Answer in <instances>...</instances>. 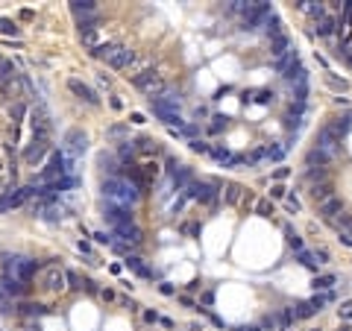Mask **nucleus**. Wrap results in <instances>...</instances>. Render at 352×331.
I'll use <instances>...</instances> for the list:
<instances>
[{
  "instance_id": "nucleus-1",
  "label": "nucleus",
  "mask_w": 352,
  "mask_h": 331,
  "mask_svg": "<svg viewBox=\"0 0 352 331\" xmlns=\"http://www.w3.org/2000/svg\"><path fill=\"white\" fill-rule=\"evenodd\" d=\"M103 197L112 202V205H123V208H132L138 199H141V188L123 176H109L103 179Z\"/></svg>"
},
{
  "instance_id": "nucleus-2",
  "label": "nucleus",
  "mask_w": 352,
  "mask_h": 331,
  "mask_svg": "<svg viewBox=\"0 0 352 331\" xmlns=\"http://www.w3.org/2000/svg\"><path fill=\"white\" fill-rule=\"evenodd\" d=\"M35 270H38V264L32 258H23V255H12V258L3 261V276H9L15 282H23V285L32 279Z\"/></svg>"
},
{
  "instance_id": "nucleus-3",
  "label": "nucleus",
  "mask_w": 352,
  "mask_h": 331,
  "mask_svg": "<svg viewBox=\"0 0 352 331\" xmlns=\"http://www.w3.org/2000/svg\"><path fill=\"white\" fill-rule=\"evenodd\" d=\"M29 126H32V138H50L53 135V120H50V111L35 103L29 109Z\"/></svg>"
},
{
  "instance_id": "nucleus-4",
  "label": "nucleus",
  "mask_w": 352,
  "mask_h": 331,
  "mask_svg": "<svg viewBox=\"0 0 352 331\" xmlns=\"http://www.w3.org/2000/svg\"><path fill=\"white\" fill-rule=\"evenodd\" d=\"M135 88H138V91H144L150 100H156V97H162V91L167 88V82H164L159 73L144 70V73H138V76H135Z\"/></svg>"
},
{
  "instance_id": "nucleus-5",
  "label": "nucleus",
  "mask_w": 352,
  "mask_h": 331,
  "mask_svg": "<svg viewBox=\"0 0 352 331\" xmlns=\"http://www.w3.org/2000/svg\"><path fill=\"white\" fill-rule=\"evenodd\" d=\"M185 194L197 202H214L217 199V185L214 182H191L185 188Z\"/></svg>"
},
{
  "instance_id": "nucleus-6",
  "label": "nucleus",
  "mask_w": 352,
  "mask_h": 331,
  "mask_svg": "<svg viewBox=\"0 0 352 331\" xmlns=\"http://www.w3.org/2000/svg\"><path fill=\"white\" fill-rule=\"evenodd\" d=\"M317 150L326 153L329 158H338V153H341V138H338L329 126H323L320 135H317Z\"/></svg>"
},
{
  "instance_id": "nucleus-7",
  "label": "nucleus",
  "mask_w": 352,
  "mask_h": 331,
  "mask_svg": "<svg viewBox=\"0 0 352 331\" xmlns=\"http://www.w3.org/2000/svg\"><path fill=\"white\" fill-rule=\"evenodd\" d=\"M88 150V135L82 132V129H70L68 135H65V153L73 158V155H82Z\"/></svg>"
},
{
  "instance_id": "nucleus-8",
  "label": "nucleus",
  "mask_w": 352,
  "mask_h": 331,
  "mask_svg": "<svg viewBox=\"0 0 352 331\" xmlns=\"http://www.w3.org/2000/svg\"><path fill=\"white\" fill-rule=\"evenodd\" d=\"M47 153H50V138H32L29 147L23 150V161H26V164H35V161H41Z\"/></svg>"
},
{
  "instance_id": "nucleus-9",
  "label": "nucleus",
  "mask_w": 352,
  "mask_h": 331,
  "mask_svg": "<svg viewBox=\"0 0 352 331\" xmlns=\"http://www.w3.org/2000/svg\"><path fill=\"white\" fill-rule=\"evenodd\" d=\"M167 173H170V179H173L176 191H182V188H188V185L194 182V173H191V167H185V164H176L173 158L167 161Z\"/></svg>"
},
{
  "instance_id": "nucleus-10",
  "label": "nucleus",
  "mask_w": 352,
  "mask_h": 331,
  "mask_svg": "<svg viewBox=\"0 0 352 331\" xmlns=\"http://www.w3.org/2000/svg\"><path fill=\"white\" fill-rule=\"evenodd\" d=\"M68 88H70V91H73L79 100H85L88 106H100V97H97V91H94L91 85H85L82 79H76V76H73V79H68Z\"/></svg>"
},
{
  "instance_id": "nucleus-11",
  "label": "nucleus",
  "mask_w": 352,
  "mask_h": 331,
  "mask_svg": "<svg viewBox=\"0 0 352 331\" xmlns=\"http://www.w3.org/2000/svg\"><path fill=\"white\" fill-rule=\"evenodd\" d=\"M103 217L112 223V226H123V223H132V208H123V205H106Z\"/></svg>"
},
{
  "instance_id": "nucleus-12",
  "label": "nucleus",
  "mask_w": 352,
  "mask_h": 331,
  "mask_svg": "<svg viewBox=\"0 0 352 331\" xmlns=\"http://www.w3.org/2000/svg\"><path fill=\"white\" fill-rule=\"evenodd\" d=\"M115 235H117L123 243H141V241H144V232H141L135 223H123V226H115Z\"/></svg>"
},
{
  "instance_id": "nucleus-13",
  "label": "nucleus",
  "mask_w": 352,
  "mask_h": 331,
  "mask_svg": "<svg viewBox=\"0 0 352 331\" xmlns=\"http://www.w3.org/2000/svg\"><path fill=\"white\" fill-rule=\"evenodd\" d=\"M156 103L164 106V109H170V111H179V109H182V94H179L176 88L167 85V88L162 91V97H156Z\"/></svg>"
},
{
  "instance_id": "nucleus-14",
  "label": "nucleus",
  "mask_w": 352,
  "mask_h": 331,
  "mask_svg": "<svg viewBox=\"0 0 352 331\" xmlns=\"http://www.w3.org/2000/svg\"><path fill=\"white\" fill-rule=\"evenodd\" d=\"M44 287H47V290H62V287H65V270L47 267V273H44Z\"/></svg>"
},
{
  "instance_id": "nucleus-15",
  "label": "nucleus",
  "mask_w": 352,
  "mask_h": 331,
  "mask_svg": "<svg viewBox=\"0 0 352 331\" xmlns=\"http://www.w3.org/2000/svg\"><path fill=\"white\" fill-rule=\"evenodd\" d=\"M291 50H294V44H291V38H288V35L270 38V53H273V59H282V56H288Z\"/></svg>"
},
{
  "instance_id": "nucleus-16",
  "label": "nucleus",
  "mask_w": 352,
  "mask_h": 331,
  "mask_svg": "<svg viewBox=\"0 0 352 331\" xmlns=\"http://www.w3.org/2000/svg\"><path fill=\"white\" fill-rule=\"evenodd\" d=\"M132 59H135V53H132L129 47H123V44H120V47H117V53L112 56V62H109V65H112L115 70H123V67H129V62H132Z\"/></svg>"
},
{
  "instance_id": "nucleus-17",
  "label": "nucleus",
  "mask_w": 352,
  "mask_h": 331,
  "mask_svg": "<svg viewBox=\"0 0 352 331\" xmlns=\"http://www.w3.org/2000/svg\"><path fill=\"white\" fill-rule=\"evenodd\" d=\"M341 208H344V202H341L338 197H329V199H323V202H320V217L335 220V217L341 214Z\"/></svg>"
},
{
  "instance_id": "nucleus-18",
  "label": "nucleus",
  "mask_w": 352,
  "mask_h": 331,
  "mask_svg": "<svg viewBox=\"0 0 352 331\" xmlns=\"http://www.w3.org/2000/svg\"><path fill=\"white\" fill-rule=\"evenodd\" d=\"M0 290L9 293V296H23V293H26V285H23V282H15V279H9V276H3V279H0Z\"/></svg>"
},
{
  "instance_id": "nucleus-19",
  "label": "nucleus",
  "mask_w": 352,
  "mask_h": 331,
  "mask_svg": "<svg viewBox=\"0 0 352 331\" xmlns=\"http://www.w3.org/2000/svg\"><path fill=\"white\" fill-rule=\"evenodd\" d=\"M314 26H317V35H332V32L338 29V18H332V15L326 12L323 18H317V23H314Z\"/></svg>"
},
{
  "instance_id": "nucleus-20",
  "label": "nucleus",
  "mask_w": 352,
  "mask_h": 331,
  "mask_svg": "<svg viewBox=\"0 0 352 331\" xmlns=\"http://www.w3.org/2000/svg\"><path fill=\"white\" fill-rule=\"evenodd\" d=\"M308 194H311V199H314V202H323V199L335 197V194H332V182H320V185H311V188H308Z\"/></svg>"
},
{
  "instance_id": "nucleus-21",
  "label": "nucleus",
  "mask_w": 352,
  "mask_h": 331,
  "mask_svg": "<svg viewBox=\"0 0 352 331\" xmlns=\"http://www.w3.org/2000/svg\"><path fill=\"white\" fill-rule=\"evenodd\" d=\"M264 32H267V38H279V35H285V29H282V18H279V15H270L267 23H264Z\"/></svg>"
},
{
  "instance_id": "nucleus-22",
  "label": "nucleus",
  "mask_w": 352,
  "mask_h": 331,
  "mask_svg": "<svg viewBox=\"0 0 352 331\" xmlns=\"http://www.w3.org/2000/svg\"><path fill=\"white\" fill-rule=\"evenodd\" d=\"M305 161H308V167H326L332 158H329L326 153H320L317 147H311V150H308V155H305Z\"/></svg>"
},
{
  "instance_id": "nucleus-23",
  "label": "nucleus",
  "mask_w": 352,
  "mask_h": 331,
  "mask_svg": "<svg viewBox=\"0 0 352 331\" xmlns=\"http://www.w3.org/2000/svg\"><path fill=\"white\" fill-rule=\"evenodd\" d=\"M18 311L26 314V317H44V314H50V308L38 305V302H23V305H18Z\"/></svg>"
},
{
  "instance_id": "nucleus-24",
  "label": "nucleus",
  "mask_w": 352,
  "mask_h": 331,
  "mask_svg": "<svg viewBox=\"0 0 352 331\" xmlns=\"http://www.w3.org/2000/svg\"><path fill=\"white\" fill-rule=\"evenodd\" d=\"M294 320H297V317H294V308H282V311L276 314V329H279V331H288Z\"/></svg>"
},
{
  "instance_id": "nucleus-25",
  "label": "nucleus",
  "mask_w": 352,
  "mask_h": 331,
  "mask_svg": "<svg viewBox=\"0 0 352 331\" xmlns=\"http://www.w3.org/2000/svg\"><path fill=\"white\" fill-rule=\"evenodd\" d=\"M126 267H129L132 273H138L141 279H150V270H147V264H144L138 255H129V258H126Z\"/></svg>"
},
{
  "instance_id": "nucleus-26",
  "label": "nucleus",
  "mask_w": 352,
  "mask_h": 331,
  "mask_svg": "<svg viewBox=\"0 0 352 331\" xmlns=\"http://www.w3.org/2000/svg\"><path fill=\"white\" fill-rule=\"evenodd\" d=\"M70 12H73V15H88V12H97V3H94V0H73V3H70Z\"/></svg>"
},
{
  "instance_id": "nucleus-27",
  "label": "nucleus",
  "mask_w": 352,
  "mask_h": 331,
  "mask_svg": "<svg viewBox=\"0 0 352 331\" xmlns=\"http://www.w3.org/2000/svg\"><path fill=\"white\" fill-rule=\"evenodd\" d=\"M132 147H135V153H159V144L153 138H138V141H132Z\"/></svg>"
},
{
  "instance_id": "nucleus-28",
  "label": "nucleus",
  "mask_w": 352,
  "mask_h": 331,
  "mask_svg": "<svg viewBox=\"0 0 352 331\" xmlns=\"http://www.w3.org/2000/svg\"><path fill=\"white\" fill-rule=\"evenodd\" d=\"M241 191H244V188H241L238 182H229V185H226V205H238V202H241Z\"/></svg>"
},
{
  "instance_id": "nucleus-29",
  "label": "nucleus",
  "mask_w": 352,
  "mask_h": 331,
  "mask_svg": "<svg viewBox=\"0 0 352 331\" xmlns=\"http://www.w3.org/2000/svg\"><path fill=\"white\" fill-rule=\"evenodd\" d=\"M9 117H12V123H21V120L26 117V106H23V100L9 106Z\"/></svg>"
},
{
  "instance_id": "nucleus-30",
  "label": "nucleus",
  "mask_w": 352,
  "mask_h": 331,
  "mask_svg": "<svg viewBox=\"0 0 352 331\" xmlns=\"http://www.w3.org/2000/svg\"><path fill=\"white\" fill-rule=\"evenodd\" d=\"M209 155H211L214 161H220V164H229V161H232V153H229L226 147H211Z\"/></svg>"
},
{
  "instance_id": "nucleus-31",
  "label": "nucleus",
  "mask_w": 352,
  "mask_h": 331,
  "mask_svg": "<svg viewBox=\"0 0 352 331\" xmlns=\"http://www.w3.org/2000/svg\"><path fill=\"white\" fill-rule=\"evenodd\" d=\"M38 211H41V217H44V220H50V223L62 220V208H56V205H41Z\"/></svg>"
},
{
  "instance_id": "nucleus-32",
  "label": "nucleus",
  "mask_w": 352,
  "mask_h": 331,
  "mask_svg": "<svg viewBox=\"0 0 352 331\" xmlns=\"http://www.w3.org/2000/svg\"><path fill=\"white\" fill-rule=\"evenodd\" d=\"M329 129L338 135V138H344L347 135V129H350V117H341V120H335V123H329Z\"/></svg>"
},
{
  "instance_id": "nucleus-33",
  "label": "nucleus",
  "mask_w": 352,
  "mask_h": 331,
  "mask_svg": "<svg viewBox=\"0 0 352 331\" xmlns=\"http://www.w3.org/2000/svg\"><path fill=\"white\" fill-rule=\"evenodd\" d=\"M109 138H126V141H129V126H123V123L109 126Z\"/></svg>"
},
{
  "instance_id": "nucleus-34",
  "label": "nucleus",
  "mask_w": 352,
  "mask_h": 331,
  "mask_svg": "<svg viewBox=\"0 0 352 331\" xmlns=\"http://www.w3.org/2000/svg\"><path fill=\"white\" fill-rule=\"evenodd\" d=\"M335 285H338V279H335V276H320V279L314 282V287H317V290H332Z\"/></svg>"
},
{
  "instance_id": "nucleus-35",
  "label": "nucleus",
  "mask_w": 352,
  "mask_h": 331,
  "mask_svg": "<svg viewBox=\"0 0 352 331\" xmlns=\"http://www.w3.org/2000/svg\"><path fill=\"white\" fill-rule=\"evenodd\" d=\"M0 35H18V26H15V21H9V18H0Z\"/></svg>"
},
{
  "instance_id": "nucleus-36",
  "label": "nucleus",
  "mask_w": 352,
  "mask_h": 331,
  "mask_svg": "<svg viewBox=\"0 0 352 331\" xmlns=\"http://www.w3.org/2000/svg\"><path fill=\"white\" fill-rule=\"evenodd\" d=\"M65 282H68V287H70V290H79V287L85 285V282H82V279H79L76 273H70V270L65 273Z\"/></svg>"
},
{
  "instance_id": "nucleus-37",
  "label": "nucleus",
  "mask_w": 352,
  "mask_h": 331,
  "mask_svg": "<svg viewBox=\"0 0 352 331\" xmlns=\"http://www.w3.org/2000/svg\"><path fill=\"white\" fill-rule=\"evenodd\" d=\"M117 155H120V158H132V155H135V147H132V141H123V144L117 147Z\"/></svg>"
},
{
  "instance_id": "nucleus-38",
  "label": "nucleus",
  "mask_w": 352,
  "mask_h": 331,
  "mask_svg": "<svg viewBox=\"0 0 352 331\" xmlns=\"http://www.w3.org/2000/svg\"><path fill=\"white\" fill-rule=\"evenodd\" d=\"M297 261H300V264H305V267H314V252L300 249V252H297Z\"/></svg>"
},
{
  "instance_id": "nucleus-39",
  "label": "nucleus",
  "mask_w": 352,
  "mask_h": 331,
  "mask_svg": "<svg viewBox=\"0 0 352 331\" xmlns=\"http://www.w3.org/2000/svg\"><path fill=\"white\" fill-rule=\"evenodd\" d=\"M188 147H191L194 153H203V155L211 150V144H206V141H200V138H197V141H188Z\"/></svg>"
},
{
  "instance_id": "nucleus-40",
  "label": "nucleus",
  "mask_w": 352,
  "mask_h": 331,
  "mask_svg": "<svg viewBox=\"0 0 352 331\" xmlns=\"http://www.w3.org/2000/svg\"><path fill=\"white\" fill-rule=\"evenodd\" d=\"M285 235H288V243H291V246L300 252V249H303V241H300V235H297L294 229H285Z\"/></svg>"
},
{
  "instance_id": "nucleus-41",
  "label": "nucleus",
  "mask_w": 352,
  "mask_h": 331,
  "mask_svg": "<svg viewBox=\"0 0 352 331\" xmlns=\"http://www.w3.org/2000/svg\"><path fill=\"white\" fill-rule=\"evenodd\" d=\"M256 214H261V217H270V214H273V205H270L267 199H261V202L256 205Z\"/></svg>"
},
{
  "instance_id": "nucleus-42",
  "label": "nucleus",
  "mask_w": 352,
  "mask_h": 331,
  "mask_svg": "<svg viewBox=\"0 0 352 331\" xmlns=\"http://www.w3.org/2000/svg\"><path fill=\"white\" fill-rule=\"evenodd\" d=\"M264 155H267V158H282V155H285V144H279V147H270V150H264Z\"/></svg>"
},
{
  "instance_id": "nucleus-43",
  "label": "nucleus",
  "mask_w": 352,
  "mask_h": 331,
  "mask_svg": "<svg viewBox=\"0 0 352 331\" xmlns=\"http://www.w3.org/2000/svg\"><path fill=\"white\" fill-rule=\"evenodd\" d=\"M285 208H288L291 214H300V208H303V205H300V199H297V197H288V202H285Z\"/></svg>"
},
{
  "instance_id": "nucleus-44",
  "label": "nucleus",
  "mask_w": 352,
  "mask_h": 331,
  "mask_svg": "<svg viewBox=\"0 0 352 331\" xmlns=\"http://www.w3.org/2000/svg\"><path fill=\"white\" fill-rule=\"evenodd\" d=\"M94 241H97V243H106V246H112V243H115V238H112V235H106V232H94Z\"/></svg>"
},
{
  "instance_id": "nucleus-45",
  "label": "nucleus",
  "mask_w": 352,
  "mask_h": 331,
  "mask_svg": "<svg viewBox=\"0 0 352 331\" xmlns=\"http://www.w3.org/2000/svg\"><path fill=\"white\" fill-rule=\"evenodd\" d=\"M256 103H273V91H256Z\"/></svg>"
},
{
  "instance_id": "nucleus-46",
  "label": "nucleus",
  "mask_w": 352,
  "mask_h": 331,
  "mask_svg": "<svg viewBox=\"0 0 352 331\" xmlns=\"http://www.w3.org/2000/svg\"><path fill=\"white\" fill-rule=\"evenodd\" d=\"M270 197H273V199H282V197H285V185H282V182H276V185L270 188Z\"/></svg>"
},
{
  "instance_id": "nucleus-47",
  "label": "nucleus",
  "mask_w": 352,
  "mask_h": 331,
  "mask_svg": "<svg viewBox=\"0 0 352 331\" xmlns=\"http://www.w3.org/2000/svg\"><path fill=\"white\" fill-rule=\"evenodd\" d=\"M100 164H103V170H109V173H117V164H115L112 158H106V155H103V158H100Z\"/></svg>"
},
{
  "instance_id": "nucleus-48",
  "label": "nucleus",
  "mask_w": 352,
  "mask_h": 331,
  "mask_svg": "<svg viewBox=\"0 0 352 331\" xmlns=\"http://www.w3.org/2000/svg\"><path fill=\"white\" fill-rule=\"evenodd\" d=\"M314 261H317V264H326V261H329V252H326L323 246H320V249H314Z\"/></svg>"
},
{
  "instance_id": "nucleus-49",
  "label": "nucleus",
  "mask_w": 352,
  "mask_h": 331,
  "mask_svg": "<svg viewBox=\"0 0 352 331\" xmlns=\"http://www.w3.org/2000/svg\"><path fill=\"white\" fill-rule=\"evenodd\" d=\"M129 123H135V126H141V123H147V117H144L141 111H132V114H129Z\"/></svg>"
},
{
  "instance_id": "nucleus-50",
  "label": "nucleus",
  "mask_w": 352,
  "mask_h": 331,
  "mask_svg": "<svg viewBox=\"0 0 352 331\" xmlns=\"http://www.w3.org/2000/svg\"><path fill=\"white\" fill-rule=\"evenodd\" d=\"M288 173H291L288 167H276V170H273V179H276V182H282V179H288Z\"/></svg>"
},
{
  "instance_id": "nucleus-51",
  "label": "nucleus",
  "mask_w": 352,
  "mask_h": 331,
  "mask_svg": "<svg viewBox=\"0 0 352 331\" xmlns=\"http://www.w3.org/2000/svg\"><path fill=\"white\" fill-rule=\"evenodd\" d=\"M220 129H226V117H214L211 123V132H220Z\"/></svg>"
},
{
  "instance_id": "nucleus-52",
  "label": "nucleus",
  "mask_w": 352,
  "mask_h": 331,
  "mask_svg": "<svg viewBox=\"0 0 352 331\" xmlns=\"http://www.w3.org/2000/svg\"><path fill=\"white\" fill-rule=\"evenodd\" d=\"M159 290H162L164 296H173V293H176V287H173V285H167V282H162V285H159Z\"/></svg>"
},
{
  "instance_id": "nucleus-53",
  "label": "nucleus",
  "mask_w": 352,
  "mask_h": 331,
  "mask_svg": "<svg viewBox=\"0 0 352 331\" xmlns=\"http://www.w3.org/2000/svg\"><path fill=\"white\" fill-rule=\"evenodd\" d=\"M329 85H332V88H341V91H347V82H344V79H335V76H329Z\"/></svg>"
},
{
  "instance_id": "nucleus-54",
  "label": "nucleus",
  "mask_w": 352,
  "mask_h": 331,
  "mask_svg": "<svg viewBox=\"0 0 352 331\" xmlns=\"http://www.w3.org/2000/svg\"><path fill=\"white\" fill-rule=\"evenodd\" d=\"M338 241H341L344 246H352V235H347V232H338Z\"/></svg>"
},
{
  "instance_id": "nucleus-55",
  "label": "nucleus",
  "mask_w": 352,
  "mask_h": 331,
  "mask_svg": "<svg viewBox=\"0 0 352 331\" xmlns=\"http://www.w3.org/2000/svg\"><path fill=\"white\" fill-rule=\"evenodd\" d=\"M341 317H352V302H344V305H341Z\"/></svg>"
},
{
  "instance_id": "nucleus-56",
  "label": "nucleus",
  "mask_w": 352,
  "mask_h": 331,
  "mask_svg": "<svg viewBox=\"0 0 352 331\" xmlns=\"http://www.w3.org/2000/svg\"><path fill=\"white\" fill-rule=\"evenodd\" d=\"M156 320H159L156 311H144V323H156Z\"/></svg>"
},
{
  "instance_id": "nucleus-57",
  "label": "nucleus",
  "mask_w": 352,
  "mask_h": 331,
  "mask_svg": "<svg viewBox=\"0 0 352 331\" xmlns=\"http://www.w3.org/2000/svg\"><path fill=\"white\" fill-rule=\"evenodd\" d=\"M0 188H3V182H0ZM0 194H3V191H0Z\"/></svg>"
},
{
  "instance_id": "nucleus-58",
  "label": "nucleus",
  "mask_w": 352,
  "mask_h": 331,
  "mask_svg": "<svg viewBox=\"0 0 352 331\" xmlns=\"http://www.w3.org/2000/svg\"><path fill=\"white\" fill-rule=\"evenodd\" d=\"M0 62H3V59H0Z\"/></svg>"
}]
</instances>
